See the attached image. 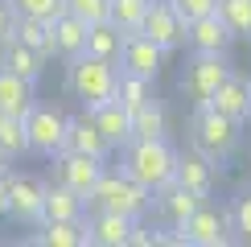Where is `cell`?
I'll list each match as a JSON object with an SVG mask.
<instances>
[{
    "label": "cell",
    "instance_id": "cell-8",
    "mask_svg": "<svg viewBox=\"0 0 251 247\" xmlns=\"http://www.w3.org/2000/svg\"><path fill=\"white\" fill-rule=\"evenodd\" d=\"M226 74H231V66H226L223 54H198V58L190 62V70L181 74V91H185L194 103H206Z\"/></svg>",
    "mask_w": 251,
    "mask_h": 247
},
{
    "label": "cell",
    "instance_id": "cell-32",
    "mask_svg": "<svg viewBox=\"0 0 251 247\" xmlns=\"http://www.w3.org/2000/svg\"><path fill=\"white\" fill-rule=\"evenodd\" d=\"M66 13L87 25H99V21H107V0H66Z\"/></svg>",
    "mask_w": 251,
    "mask_h": 247
},
{
    "label": "cell",
    "instance_id": "cell-19",
    "mask_svg": "<svg viewBox=\"0 0 251 247\" xmlns=\"http://www.w3.org/2000/svg\"><path fill=\"white\" fill-rule=\"evenodd\" d=\"M62 148H70V152H87V157L107 161L111 144L103 140V132L91 124V116H82V120H66V144H62Z\"/></svg>",
    "mask_w": 251,
    "mask_h": 247
},
{
    "label": "cell",
    "instance_id": "cell-18",
    "mask_svg": "<svg viewBox=\"0 0 251 247\" xmlns=\"http://www.w3.org/2000/svg\"><path fill=\"white\" fill-rule=\"evenodd\" d=\"M177 185H185L190 194H198V198H210L214 190V165L202 157V152H185V157H177Z\"/></svg>",
    "mask_w": 251,
    "mask_h": 247
},
{
    "label": "cell",
    "instance_id": "cell-26",
    "mask_svg": "<svg viewBox=\"0 0 251 247\" xmlns=\"http://www.w3.org/2000/svg\"><path fill=\"white\" fill-rule=\"evenodd\" d=\"M13 37L50 58V21H41V17H17L13 21Z\"/></svg>",
    "mask_w": 251,
    "mask_h": 247
},
{
    "label": "cell",
    "instance_id": "cell-21",
    "mask_svg": "<svg viewBox=\"0 0 251 247\" xmlns=\"http://www.w3.org/2000/svg\"><path fill=\"white\" fill-rule=\"evenodd\" d=\"M46 219H62V222H78L87 219V198L82 194H75L70 185H46Z\"/></svg>",
    "mask_w": 251,
    "mask_h": 247
},
{
    "label": "cell",
    "instance_id": "cell-28",
    "mask_svg": "<svg viewBox=\"0 0 251 247\" xmlns=\"http://www.w3.org/2000/svg\"><path fill=\"white\" fill-rule=\"evenodd\" d=\"M218 17L231 37H251V0H218Z\"/></svg>",
    "mask_w": 251,
    "mask_h": 247
},
{
    "label": "cell",
    "instance_id": "cell-29",
    "mask_svg": "<svg viewBox=\"0 0 251 247\" xmlns=\"http://www.w3.org/2000/svg\"><path fill=\"white\" fill-rule=\"evenodd\" d=\"M0 148H4L8 157H25V152H29L25 120H17V116H4V111H0Z\"/></svg>",
    "mask_w": 251,
    "mask_h": 247
},
{
    "label": "cell",
    "instance_id": "cell-15",
    "mask_svg": "<svg viewBox=\"0 0 251 247\" xmlns=\"http://www.w3.org/2000/svg\"><path fill=\"white\" fill-rule=\"evenodd\" d=\"M82 222H87V219H82ZM132 226H136V219H128V214L95 210V219L87 222V243H95V247H124Z\"/></svg>",
    "mask_w": 251,
    "mask_h": 247
},
{
    "label": "cell",
    "instance_id": "cell-33",
    "mask_svg": "<svg viewBox=\"0 0 251 247\" xmlns=\"http://www.w3.org/2000/svg\"><path fill=\"white\" fill-rule=\"evenodd\" d=\"M231 231H235L239 243H251V194L235 202V210H231Z\"/></svg>",
    "mask_w": 251,
    "mask_h": 247
},
{
    "label": "cell",
    "instance_id": "cell-31",
    "mask_svg": "<svg viewBox=\"0 0 251 247\" xmlns=\"http://www.w3.org/2000/svg\"><path fill=\"white\" fill-rule=\"evenodd\" d=\"M17 17H41V21H54L66 13V0H8Z\"/></svg>",
    "mask_w": 251,
    "mask_h": 247
},
{
    "label": "cell",
    "instance_id": "cell-16",
    "mask_svg": "<svg viewBox=\"0 0 251 247\" xmlns=\"http://www.w3.org/2000/svg\"><path fill=\"white\" fill-rule=\"evenodd\" d=\"M87 49V21L62 13L50 21V54H62V58H78Z\"/></svg>",
    "mask_w": 251,
    "mask_h": 247
},
{
    "label": "cell",
    "instance_id": "cell-6",
    "mask_svg": "<svg viewBox=\"0 0 251 247\" xmlns=\"http://www.w3.org/2000/svg\"><path fill=\"white\" fill-rule=\"evenodd\" d=\"M25 136H29V152H37V157H58L62 144H66V116H58L54 107L33 103L29 116H25Z\"/></svg>",
    "mask_w": 251,
    "mask_h": 247
},
{
    "label": "cell",
    "instance_id": "cell-22",
    "mask_svg": "<svg viewBox=\"0 0 251 247\" xmlns=\"http://www.w3.org/2000/svg\"><path fill=\"white\" fill-rule=\"evenodd\" d=\"M33 239L41 247H82L87 243V222H62V219H46V222H37V235Z\"/></svg>",
    "mask_w": 251,
    "mask_h": 247
},
{
    "label": "cell",
    "instance_id": "cell-34",
    "mask_svg": "<svg viewBox=\"0 0 251 247\" xmlns=\"http://www.w3.org/2000/svg\"><path fill=\"white\" fill-rule=\"evenodd\" d=\"M173 4V13L190 25V21H198V17H206V13H218V0H169Z\"/></svg>",
    "mask_w": 251,
    "mask_h": 247
},
{
    "label": "cell",
    "instance_id": "cell-23",
    "mask_svg": "<svg viewBox=\"0 0 251 247\" xmlns=\"http://www.w3.org/2000/svg\"><path fill=\"white\" fill-rule=\"evenodd\" d=\"M156 202H161V214H165V219H169V222L177 226L181 219H190V214H194V210H198V206H202L206 198H198V194H190L185 185L169 181L165 190H156Z\"/></svg>",
    "mask_w": 251,
    "mask_h": 247
},
{
    "label": "cell",
    "instance_id": "cell-14",
    "mask_svg": "<svg viewBox=\"0 0 251 247\" xmlns=\"http://www.w3.org/2000/svg\"><path fill=\"white\" fill-rule=\"evenodd\" d=\"M185 41L194 46V54H226V46H231V29L223 25V17L218 13H206L185 25Z\"/></svg>",
    "mask_w": 251,
    "mask_h": 247
},
{
    "label": "cell",
    "instance_id": "cell-4",
    "mask_svg": "<svg viewBox=\"0 0 251 247\" xmlns=\"http://www.w3.org/2000/svg\"><path fill=\"white\" fill-rule=\"evenodd\" d=\"M116 62H107V58H91V54H78V58H70V91H75V99H82L87 107H95V103L103 99H111L116 95Z\"/></svg>",
    "mask_w": 251,
    "mask_h": 247
},
{
    "label": "cell",
    "instance_id": "cell-1",
    "mask_svg": "<svg viewBox=\"0 0 251 247\" xmlns=\"http://www.w3.org/2000/svg\"><path fill=\"white\" fill-rule=\"evenodd\" d=\"M124 173L144 185L149 194L165 190L177 177V152L169 148V140L156 136V140H128L124 144Z\"/></svg>",
    "mask_w": 251,
    "mask_h": 247
},
{
    "label": "cell",
    "instance_id": "cell-9",
    "mask_svg": "<svg viewBox=\"0 0 251 247\" xmlns=\"http://www.w3.org/2000/svg\"><path fill=\"white\" fill-rule=\"evenodd\" d=\"M8 214L25 226L46 222V185L37 177H8Z\"/></svg>",
    "mask_w": 251,
    "mask_h": 247
},
{
    "label": "cell",
    "instance_id": "cell-25",
    "mask_svg": "<svg viewBox=\"0 0 251 247\" xmlns=\"http://www.w3.org/2000/svg\"><path fill=\"white\" fill-rule=\"evenodd\" d=\"M156 136H165V107L144 99L132 111V140H156Z\"/></svg>",
    "mask_w": 251,
    "mask_h": 247
},
{
    "label": "cell",
    "instance_id": "cell-10",
    "mask_svg": "<svg viewBox=\"0 0 251 247\" xmlns=\"http://www.w3.org/2000/svg\"><path fill=\"white\" fill-rule=\"evenodd\" d=\"M120 66L128 70V74H140V78H156L161 74V62H165V49L156 46V41H149L136 29V33H124V46H120Z\"/></svg>",
    "mask_w": 251,
    "mask_h": 247
},
{
    "label": "cell",
    "instance_id": "cell-5",
    "mask_svg": "<svg viewBox=\"0 0 251 247\" xmlns=\"http://www.w3.org/2000/svg\"><path fill=\"white\" fill-rule=\"evenodd\" d=\"M173 239L177 243H190V247H223V243H231L235 235H231V214H223V210H214V206H198V210L190 214V219H181L173 226Z\"/></svg>",
    "mask_w": 251,
    "mask_h": 247
},
{
    "label": "cell",
    "instance_id": "cell-2",
    "mask_svg": "<svg viewBox=\"0 0 251 247\" xmlns=\"http://www.w3.org/2000/svg\"><path fill=\"white\" fill-rule=\"evenodd\" d=\"M95 210H116V214H128V219H136L140 222L144 214H149V206H152V194L144 190V185H136L128 173H107L103 169V177H99V185L91 190V198H87Z\"/></svg>",
    "mask_w": 251,
    "mask_h": 247
},
{
    "label": "cell",
    "instance_id": "cell-3",
    "mask_svg": "<svg viewBox=\"0 0 251 247\" xmlns=\"http://www.w3.org/2000/svg\"><path fill=\"white\" fill-rule=\"evenodd\" d=\"M194 148L202 152L210 165H223L239 148V124L226 120L223 111H214L210 103H198L194 116Z\"/></svg>",
    "mask_w": 251,
    "mask_h": 247
},
{
    "label": "cell",
    "instance_id": "cell-24",
    "mask_svg": "<svg viewBox=\"0 0 251 247\" xmlns=\"http://www.w3.org/2000/svg\"><path fill=\"white\" fill-rule=\"evenodd\" d=\"M120 46H124V33H120L116 25H111V21H99V25H87V49H82V54L116 62V58H120Z\"/></svg>",
    "mask_w": 251,
    "mask_h": 247
},
{
    "label": "cell",
    "instance_id": "cell-13",
    "mask_svg": "<svg viewBox=\"0 0 251 247\" xmlns=\"http://www.w3.org/2000/svg\"><path fill=\"white\" fill-rule=\"evenodd\" d=\"M206 103H210L214 111H223L226 120L243 124V120L251 116V82H247L243 74H235V70H231V74L218 82V91H214V95L206 99Z\"/></svg>",
    "mask_w": 251,
    "mask_h": 247
},
{
    "label": "cell",
    "instance_id": "cell-7",
    "mask_svg": "<svg viewBox=\"0 0 251 247\" xmlns=\"http://www.w3.org/2000/svg\"><path fill=\"white\" fill-rule=\"evenodd\" d=\"M140 33L156 41V46L169 54V49H177L185 41V21L173 13L169 0H149V8H144V21H140Z\"/></svg>",
    "mask_w": 251,
    "mask_h": 247
},
{
    "label": "cell",
    "instance_id": "cell-12",
    "mask_svg": "<svg viewBox=\"0 0 251 247\" xmlns=\"http://www.w3.org/2000/svg\"><path fill=\"white\" fill-rule=\"evenodd\" d=\"M87 116H91V124L103 132V140H107L111 148H124V144L132 140V111L124 107L116 95L103 99V103H95V107H87Z\"/></svg>",
    "mask_w": 251,
    "mask_h": 247
},
{
    "label": "cell",
    "instance_id": "cell-30",
    "mask_svg": "<svg viewBox=\"0 0 251 247\" xmlns=\"http://www.w3.org/2000/svg\"><path fill=\"white\" fill-rule=\"evenodd\" d=\"M116 99H120L128 111H136L144 99H152V95H149V78H140V74H128V70H124V74L116 78Z\"/></svg>",
    "mask_w": 251,
    "mask_h": 247
},
{
    "label": "cell",
    "instance_id": "cell-36",
    "mask_svg": "<svg viewBox=\"0 0 251 247\" xmlns=\"http://www.w3.org/2000/svg\"><path fill=\"white\" fill-rule=\"evenodd\" d=\"M0 214H8V169L0 173Z\"/></svg>",
    "mask_w": 251,
    "mask_h": 247
},
{
    "label": "cell",
    "instance_id": "cell-37",
    "mask_svg": "<svg viewBox=\"0 0 251 247\" xmlns=\"http://www.w3.org/2000/svg\"><path fill=\"white\" fill-rule=\"evenodd\" d=\"M8 161H13V157H8V152H4V148H0V173H4V169H8Z\"/></svg>",
    "mask_w": 251,
    "mask_h": 247
},
{
    "label": "cell",
    "instance_id": "cell-17",
    "mask_svg": "<svg viewBox=\"0 0 251 247\" xmlns=\"http://www.w3.org/2000/svg\"><path fill=\"white\" fill-rule=\"evenodd\" d=\"M0 66L21 74V78H29V82H37L41 74H46V54H37V49H29L25 41L8 37L4 46H0Z\"/></svg>",
    "mask_w": 251,
    "mask_h": 247
},
{
    "label": "cell",
    "instance_id": "cell-11",
    "mask_svg": "<svg viewBox=\"0 0 251 247\" xmlns=\"http://www.w3.org/2000/svg\"><path fill=\"white\" fill-rule=\"evenodd\" d=\"M103 165L99 157H87V152H70V148H62L58 152V181L62 185H70L75 194H82V198H91V190L99 185L103 177Z\"/></svg>",
    "mask_w": 251,
    "mask_h": 247
},
{
    "label": "cell",
    "instance_id": "cell-35",
    "mask_svg": "<svg viewBox=\"0 0 251 247\" xmlns=\"http://www.w3.org/2000/svg\"><path fill=\"white\" fill-rule=\"evenodd\" d=\"M13 21H17L13 4H8V0H0V46H4V41L13 37Z\"/></svg>",
    "mask_w": 251,
    "mask_h": 247
},
{
    "label": "cell",
    "instance_id": "cell-27",
    "mask_svg": "<svg viewBox=\"0 0 251 247\" xmlns=\"http://www.w3.org/2000/svg\"><path fill=\"white\" fill-rule=\"evenodd\" d=\"M144 8H149V0H107V21L120 33H136L144 21Z\"/></svg>",
    "mask_w": 251,
    "mask_h": 247
},
{
    "label": "cell",
    "instance_id": "cell-20",
    "mask_svg": "<svg viewBox=\"0 0 251 247\" xmlns=\"http://www.w3.org/2000/svg\"><path fill=\"white\" fill-rule=\"evenodd\" d=\"M29 107H33V82L0 66V111H4V116L25 120Z\"/></svg>",
    "mask_w": 251,
    "mask_h": 247
}]
</instances>
